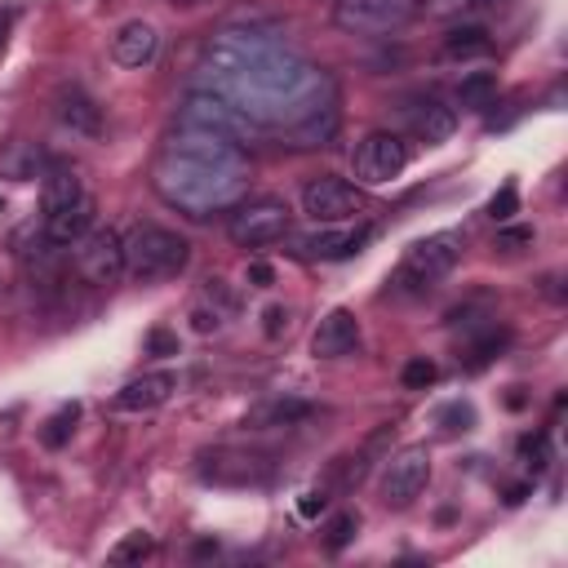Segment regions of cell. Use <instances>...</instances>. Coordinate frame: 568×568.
Returning <instances> with one entry per match:
<instances>
[{"mask_svg": "<svg viewBox=\"0 0 568 568\" xmlns=\"http://www.w3.org/2000/svg\"><path fill=\"white\" fill-rule=\"evenodd\" d=\"M200 479L226 484V488L266 484L271 479V457L266 453H248V448H213V453L200 457Z\"/></svg>", "mask_w": 568, "mask_h": 568, "instance_id": "30bf717a", "label": "cell"}, {"mask_svg": "<svg viewBox=\"0 0 568 568\" xmlns=\"http://www.w3.org/2000/svg\"><path fill=\"white\" fill-rule=\"evenodd\" d=\"M288 328V311L284 306H266V337H280Z\"/></svg>", "mask_w": 568, "mask_h": 568, "instance_id": "d590c367", "label": "cell"}, {"mask_svg": "<svg viewBox=\"0 0 568 568\" xmlns=\"http://www.w3.org/2000/svg\"><path fill=\"white\" fill-rule=\"evenodd\" d=\"M506 342H510V333H506V328H488L484 337H475V342L466 346V368H470V373H479L484 364H493V359L506 351Z\"/></svg>", "mask_w": 568, "mask_h": 568, "instance_id": "cb8c5ba5", "label": "cell"}, {"mask_svg": "<svg viewBox=\"0 0 568 568\" xmlns=\"http://www.w3.org/2000/svg\"><path fill=\"white\" fill-rule=\"evenodd\" d=\"M462 253H466V231H457V226L435 231V235L408 244L404 257H399V266H395V275L386 280V293H395V297H422V293H430L444 275H453V266L462 262Z\"/></svg>", "mask_w": 568, "mask_h": 568, "instance_id": "6da1fadb", "label": "cell"}, {"mask_svg": "<svg viewBox=\"0 0 568 568\" xmlns=\"http://www.w3.org/2000/svg\"><path fill=\"white\" fill-rule=\"evenodd\" d=\"M226 235L240 248H266V244L288 235V204L284 200H248L231 213Z\"/></svg>", "mask_w": 568, "mask_h": 568, "instance_id": "ba28073f", "label": "cell"}, {"mask_svg": "<svg viewBox=\"0 0 568 568\" xmlns=\"http://www.w3.org/2000/svg\"><path fill=\"white\" fill-rule=\"evenodd\" d=\"M351 169L364 186H386L408 169V142L390 129H373V133L359 138V146L351 155Z\"/></svg>", "mask_w": 568, "mask_h": 568, "instance_id": "5b68a950", "label": "cell"}, {"mask_svg": "<svg viewBox=\"0 0 568 568\" xmlns=\"http://www.w3.org/2000/svg\"><path fill=\"white\" fill-rule=\"evenodd\" d=\"M155 53H160V31L146 18H129V22L115 27V36H111V62L115 67L142 71V67L155 62Z\"/></svg>", "mask_w": 568, "mask_h": 568, "instance_id": "2e32d148", "label": "cell"}, {"mask_svg": "<svg viewBox=\"0 0 568 568\" xmlns=\"http://www.w3.org/2000/svg\"><path fill=\"white\" fill-rule=\"evenodd\" d=\"M75 422H80V404H62L53 417H44V426H40V444H44V448H62V444L71 439Z\"/></svg>", "mask_w": 568, "mask_h": 568, "instance_id": "d4e9b609", "label": "cell"}, {"mask_svg": "<svg viewBox=\"0 0 568 568\" xmlns=\"http://www.w3.org/2000/svg\"><path fill=\"white\" fill-rule=\"evenodd\" d=\"M178 124L191 129H209V133H226V138H244L253 124L244 120V111L235 102H226L222 93H186L178 106Z\"/></svg>", "mask_w": 568, "mask_h": 568, "instance_id": "8fae6325", "label": "cell"}, {"mask_svg": "<svg viewBox=\"0 0 568 568\" xmlns=\"http://www.w3.org/2000/svg\"><path fill=\"white\" fill-rule=\"evenodd\" d=\"M146 351H151V355H178V333L151 328V333H146Z\"/></svg>", "mask_w": 568, "mask_h": 568, "instance_id": "d6a6232c", "label": "cell"}, {"mask_svg": "<svg viewBox=\"0 0 568 568\" xmlns=\"http://www.w3.org/2000/svg\"><path fill=\"white\" fill-rule=\"evenodd\" d=\"M244 280H248L253 288H271V284H275V271H271L266 262H248V271H244Z\"/></svg>", "mask_w": 568, "mask_h": 568, "instance_id": "e575fe53", "label": "cell"}, {"mask_svg": "<svg viewBox=\"0 0 568 568\" xmlns=\"http://www.w3.org/2000/svg\"><path fill=\"white\" fill-rule=\"evenodd\" d=\"M532 240H537L532 226H501V231H497V248H501V253H519V248L532 244Z\"/></svg>", "mask_w": 568, "mask_h": 568, "instance_id": "1f68e13d", "label": "cell"}, {"mask_svg": "<svg viewBox=\"0 0 568 568\" xmlns=\"http://www.w3.org/2000/svg\"><path fill=\"white\" fill-rule=\"evenodd\" d=\"M0 209H4V200H0Z\"/></svg>", "mask_w": 568, "mask_h": 568, "instance_id": "60d3db41", "label": "cell"}, {"mask_svg": "<svg viewBox=\"0 0 568 568\" xmlns=\"http://www.w3.org/2000/svg\"><path fill=\"white\" fill-rule=\"evenodd\" d=\"M4 27H9V18H4V13H0V40H4Z\"/></svg>", "mask_w": 568, "mask_h": 568, "instance_id": "ab89813d", "label": "cell"}, {"mask_svg": "<svg viewBox=\"0 0 568 568\" xmlns=\"http://www.w3.org/2000/svg\"><path fill=\"white\" fill-rule=\"evenodd\" d=\"M430 484V453L426 444H404L395 453H386L382 462V475H377V488H382V501L404 510L413 506Z\"/></svg>", "mask_w": 568, "mask_h": 568, "instance_id": "3957f363", "label": "cell"}, {"mask_svg": "<svg viewBox=\"0 0 568 568\" xmlns=\"http://www.w3.org/2000/svg\"><path fill=\"white\" fill-rule=\"evenodd\" d=\"M320 231H302V235H288V244H293V253L297 257H306V262H342V257H355L364 244H368V235H373V226H346V222H315Z\"/></svg>", "mask_w": 568, "mask_h": 568, "instance_id": "9c48e42d", "label": "cell"}, {"mask_svg": "<svg viewBox=\"0 0 568 568\" xmlns=\"http://www.w3.org/2000/svg\"><path fill=\"white\" fill-rule=\"evenodd\" d=\"M355 528H359V519L351 515V510H342V515H333L328 519V528H324V546L337 555V550H346L351 546V537H355Z\"/></svg>", "mask_w": 568, "mask_h": 568, "instance_id": "f1b7e54d", "label": "cell"}, {"mask_svg": "<svg viewBox=\"0 0 568 568\" xmlns=\"http://www.w3.org/2000/svg\"><path fill=\"white\" fill-rule=\"evenodd\" d=\"M417 0H333V22L346 36H390L413 22Z\"/></svg>", "mask_w": 568, "mask_h": 568, "instance_id": "277c9868", "label": "cell"}, {"mask_svg": "<svg viewBox=\"0 0 568 568\" xmlns=\"http://www.w3.org/2000/svg\"><path fill=\"white\" fill-rule=\"evenodd\" d=\"M524 404H528L524 386H510V395H506V408H524Z\"/></svg>", "mask_w": 568, "mask_h": 568, "instance_id": "8d00e7d4", "label": "cell"}, {"mask_svg": "<svg viewBox=\"0 0 568 568\" xmlns=\"http://www.w3.org/2000/svg\"><path fill=\"white\" fill-rule=\"evenodd\" d=\"M324 510H328V493H324V488L302 493V501H297V515H302V519H315V515H324Z\"/></svg>", "mask_w": 568, "mask_h": 568, "instance_id": "836d02e7", "label": "cell"}, {"mask_svg": "<svg viewBox=\"0 0 568 568\" xmlns=\"http://www.w3.org/2000/svg\"><path fill=\"white\" fill-rule=\"evenodd\" d=\"M80 195H84V178L71 164H49L44 169V182H40V209H44V217L58 213V209H67V204H75Z\"/></svg>", "mask_w": 568, "mask_h": 568, "instance_id": "44dd1931", "label": "cell"}, {"mask_svg": "<svg viewBox=\"0 0 568 568\" xmlns=\"http://www.w3.org/2000/svg\"><path fill=\"white\" fill-rule=\"evenodd\" d=\"M164 4H182L186 9V4H200V0H164Z\"/></svg>", "mask_w": 568, "mask_h": 568, "instance_id": "f35d334b", "label": "cell"}, {"mask_svg": "<svg viewBox=\"0 0 568 568\" xmlns=\"http://www.w3.org/2000/svg\"><path fill=\"white\" fill-rule=\"evenodd\" d=\"M53 106H58V120H62L71 133H80V138H98V133H102V106H98L80 84L58 89Z\"/></svg>", "mask_w": 568, "mask_h": 568, "instance_id": "d6986e66", "label": "cell"}, {"mask_svg": "<svg viewBox=\"0 0 568 568\" xmlns=\"http://www.w3.org/2000/svg\"><path fill=\"white\" fill-rule=\"evenodd\" d=\"M364 209H368V195L355 182H346V178L324 173V178H311L302 186V213L311 222H351Z\"/></svg>", "mask_w": 568, "mask_h": 568, "instance_id": "52a82bcc", "label": "cell"}, {"mask_svg": "<svg viewBox=\"0 0 568 568\" xmlns=\"http://www.w3.org/2000/svg\"><path fill=\"white\" fill-rule=\"evenodd\" d=\"M519 462L532 470V475H541L546 466H550V439L537 430V435H524L519 439Z\"/></svg>", "mask_w": 568, "mask_h": 568, "instance_id": "83f0119b", "label": "cell"}, {"mask_svg": "<svg viewBox=\"0 0 568 568\" xmlns=\"http://www.w3.org/2000/svg\"><path fill=\"white\" fill-rule=\"evenodd\" d=\"M75 248V275L93 288H111L124 275V235L111 226H93L84 240L71 244Z\"/></svg>", "mask_w": 568, "mask_h": 568, "instance_id": "8992f818", "label": "cell"}, {"mask_svg": "<svg viewBox=\"0 0 568 568\" xmlns=\"http://www.w3.org/2000/svg\"><path fill=\"white\" fill-rule=\"evenodd\" d=\"M315 413V404L297 399V395H275V399H262L244 413V426L248 430H284V426H302L306 417Z\"/></svg>", "mask_w": 568, "mask_h": 568, "instance_id": "ac0fdd59", "label": "cell"}, {"mask_svg": "<svg viewBox=\"0 0 568 568\" xmlns=\"http://www.w3.org/2000/svg\"><path fill=\"white\" fill-rule=\"evenodd\" d=\"M151 555H155V537L138 528V532H124V537L111 546L106 559H111V564H142V559H151Z\"/></svg>", "mask_w": 568, "mask_h": 568, "instance_id": "484cf974", "label": "cell"}, {"mask_svg": "<svg viewBox=\"0 0 568 568\" xmlns=\"http://www.w3.org/2000/svg\"><path fill=\"white\" fill-rule=\"evenodd\" d=\"M169 155L200 160V164H226V169H244V155H240L235 138H226V133H209V129H191V124H182V129L169 138Z\"/></svg>", "mask_w": 568, "mask_h": 568, "instance_id": "4fadbf2b", "label": "cell"}, {"mask_svg": "<svg viewBox=\"0 0 568 568\" xmlns=\"http://www.w3.org/2000/svg\"><path fill=\"white\" fill-rule=\"evenodd\" d=\"M399 382H404L408 390H422V386H430V382H435V364H430L426 355H413V359L404 364V373H399Z\"/></svg>", "mask_w": 568, "mask_h": 568, "instance_id": "f546056e", "label": "cell"}, {"mask_svg": "<svg viewBox=\"0 0 568 568\" xmlns=\"http://www.w3.org/2000/svg\"><path fill=\"white\" fill-rule=\"evenodd\" d=\"M493 98H497V75H493V71H470V75H462L457 102H462L466 111H484Z\"/></svg>", "mask_w": 568, "mask_h": 568, "instance_id": "603a6c76", "label": "cell"}, {"mask_svg": "<svg viewBox=\"0 0 568 568\" xmlns=\"http://www.w3.org/2000/svg\"><path fill=\"white\" fill-rule=\"evenodd\" d=\"M399 120H404V129H408L417 142H426V146L448 142L453 129H457V111H453L444 98H435V93H413V98H404Z\"/></svg>", "mask_w": 568, "mask_h": 568, "instance_id": "7c38bea8", "label": "cell"}, {"mask_svg": "<svg viewBox=\"0 0 568 568\" xmlns=\"http://www.w3.org/2000/svg\"><path fill=\"white\" fill-rule=\"evenodd\" d=\"M178 390V373L169 368H155V373H142V377H129L115 395H111V413H151L160 404H169V395Z\"/></svg>", "mask_w": 568, "mask_h": 568, "instance_id": "9a60e30c", "label": "cell"}, {"mask_svg": "<svg viewBox=\"0 0 568 568\" xmlns=\"http://www.w3.org/2000/svg\"><path fill=\"white\" fill-rule=\"evenodd\" d=\"M359 351V320L346 306H333L320 315V324L311 328V355L315 359H346Z\"/></svg>", "mask_w": 568, "mask_h": 568, "instance_id": "5bb4252c", "label": "cell"}, {"mask_svg": "<svg viewBox=\"0 0 568 568\" xmlns=\"http://www.w3.org/2000/svg\"><path fill=\"white\" fill-rule=\"evenodd\" d=\"M93 217H98V204H93V195L84 191L75 204H67V209H58V213L44 217V240H49L53 248H71L75 240H84V235L93 231Z\"/></svg>", "mask_w": 568, "mask_h": 568, "instance_id": "e0dca14e", "label": "cell"}, {"mask_svg": "<svg viewBox=\"0 0 568 568\" xmlns=\"http://www.w3.org/2000/svg\"><path fill=\"white\" fill-rule=\"evenodd\" d=\"M191 266V244L186 235L155 226V222H138L124 240V275H133L138 284H160V280H178Z\"/></svg>", "mask_w": 568, "mask_h": 568, "instance_id": "7a4b0ae2", "label": "cell"}, {"mask_svg": "<svg viewBox=\"0 0 568 568\" xmlns=\"http://www.w3.org/2000/svg\"><path fill=\"white\" fill-rule=\"evenodd\" d=\"M226 315H231V293L222 288V280H209L204 297L191 306V328L195 333H217L226 324Z\"/></svg>", "mask_w": 568, "mask_h": 568, "instance_id": "7402d4cb", "label": "cell"}, {"mask_svg": "<svg viewBox=\"0 0 568 568\" xmlns=\"http://www.w3.org/2000/svg\"><path fill=\"white\" fill-rule=\"evenodd\" d=\"M36 160H40V155H36L27 142H13V146L0 155V173H4V178H18V182H27V178L36 173Z\"/></svg>", "mask_w": 568, "mask_h": 568, "instance_id": "4316f807", "label": "cell"}, {"mask_svg": "<svg viewBox=\"0 0 568 568\" xmlns=\"http://www.w3.org/2000/svg\"><path fill=\"white\" fill-rule=\"evenodd\" d=\"M515 213H519V191L506 182V186H501V191L488 200V217H493V222H510Z\"/></svg>", "mask_w": 568, "mask_h": 568, "instance_id": "4dcf8cb0", "label": "cell"}, {"mask_svg": "<svg viewBox=\"0 0 568 568\" xmlns=\"http://www.w3.org/2000/svg\"><path fill=\"white\" fill-rule=\"evenodd\" d=\"M506 0H470V9H501Z\"/></svg>", "mask_w": 568, "mask_h": 568, "instance_id": "74e56055", "label": "cell"}, {"mask_svg": "<svg viewBox=\"0 0 568 568\" xmlns=\"http://www.w3.org/2000/svg\"><path fill=\"white\" fill-rule=\"evenodd\" d=\"M493 53V36H488V27H479V22H457V27H448V36L439 40V58H448V62H479V58H488Z\"/></svg>", "mask_w": 568, "mask_h": 568, "instance_id": "ffe728a7", "label": "cell"}]
</instances>
